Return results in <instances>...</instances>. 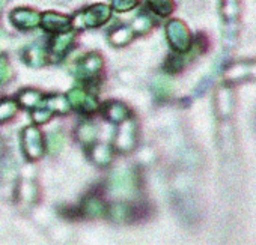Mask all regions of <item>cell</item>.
Returning a JSON list of instances; mask_svg holds the SVG:
<instances>
[{"label":"cell","instance_id":"obj_1","mask_svg":"<svg viewBox=\"0 0 256 245\" xmlns=\"http://www.w3.org/2000/svg\"><path fill=\"white\" fill-rule=\"evenodd\" d=\"M110 18V8L107 5H95L89 9L77 14L72 18V26L76 29H84V27H96L104 24Z\"/></svg>","mask_w":256,"mask_h":245},{"label":"cell","instance_id":"obj_2","mask_svg":"<svg viewBox=\"0 0 256 245\" xmlns=\"http://www.w3.org/2000/svg\"><path fill=\"white\" fill-rule=\"evenodd\" d=\"M138 143V125L133 119H126L124 122H120V127L114 136L113 140V146L119 151V152H130L134 149Z\"/></svg>","mask_w":256,"mask_h":245},{"label":"cell","instance_id":"obj_3","mask_svg":"<svg viewBox=\"0 0 256 245\" xmlns=\"http://www.w3.org/2000/svg\"><path fill=\"white\" fill-rule=\"evenodd\" d=\"M166 33H168V39H169L174 50L184 53L190 48V45H192L190 32L182 21L172 20L166 27Z\"/></svg>","mask_w":256,"mask_h":245},{"label":"cell","instance_id":"obj_4","mask_svg":"<svg viewBox=\"0 0 256 245\" xmlns=\"http://www.w3.org/2000/svg\"><path fill=\"white\" fill-rule=\"evenodd\" d=\"M23 151L29 160H38L44 154V140L38 128L29 127L23 131Z\"/></svg>","mask_w":256,"mask_h":245},{"label":"cell","instance_id":"obj_5","mask_svg":"<svg viewBox=\"0 0 256 245\" xmlns=\"http://www.w3.org/2000/svg\"><path fill=\"white\" fill-rule=\"evenodd\" d=\"M66 99H68L71 107L80 108L84 113H94L96 110V107H98L96 99L94 96L88 95L83 89H78V87L71 89L68 96H66Z\"/></svg>","mask_w":256,"mask_h":245},{"label":"cell","instance_id":"obj_6","mask_svg":"<svg viewBox=\"0 0 256 245\" xmlns=\"http://www.w3.org/2000/svg\"><path fill=\"white\" fill-rule=\"evenodd\" d=\"M41 24L47 32L64 33V32H68V29L71 26V18L66 15L56 14V12H46L41 17Z\"/></svg>","mask_w":256,"mask_h":245},{"label":"cell","instance_id":"obj_7","mask_svg":"<svg viewBox=\"0 0 256 245\" xmlns=\"http://www.w3.org/2000/svg\"><path fill=\"white\" fill-rule=\"evenodd\" d=\"M11 21L20 29H34L41 23V15L32 9L18 8L11 12Z\"/></svg>","mask_w":256,"mask_h":245},{"label":"cell","instance_id":"obj_8","mask_svg":"<svg viewBox=\"0 0 256 245\" xmlns=\"http://www.w3.org/2000/svg\"><path fill=\"white\" fill-rule=\"evenodd\" d=\"M102 68V59L96 53H89L86 57H83L77 65V74L83 78H90L100 72Z\"/></svg>","mask_w":256,"mask_h":245},{"label":"cell","instance_id":"obj_9","mask_svg":"<svg viewBox=\"0 0 256 245\" xmlns=\"http://www.w3.org/2000/svg\"><path fill=\"white\" fill-rule=\"evenodd\" d=\"M102 114L107 120L114 122V124H120V122L130 117V110H128L125 104L119 101H108L102 107Z\"/></svg>","mask_w":256,"mask_h":245},{"label":"cell","instance_id":"obj_10","mask_svg":"<svg viewBox=\"0 0 256 245\" xmlns=\"http://www.w3.org/2000/svg\"><path fill=\"white\" fill-rule=\"evenodd\" d=\"M110 187H112V191L116 193L118 196H128V193H132L134 188L133 176L128 172H118L113 175Z\"/></svg>","mask_w":256,"mask_h":245},{"label":"cell","instance_id":"obj_11","mask_svg":"<svg viewBox=\"0 0 256 245\" xmlns=\"http://www.w3.org/2000/svg\"><path fill=\"white\" fill-rule=\"evenodd\" d=\"M23 59H24V62H26L29 66L40 68V66L46 65V62H47V53H46V50H44L41 45L34 44V45H29V47L24 50Z\"/></svg>","mask_w":256,"mask_h":245},{"label":"cell","instance_id":"obj_12","mask_svg":"<svg viewBox=\"0 0 256 245\" xmlns=\"http://www.w3.org/2000/svg\"><path fill=\"white\" fill-rule=\"evenodd\" d=\"M106 211H107L106 203L96 196H89L82 203V214L88 217H102Z\"/></svg>","mask_w":256,"mask_h":245},{"label":"cell","instance_id":"obj_13","mask_svg":"<svg viewBox=\"0 0 256 245\" xmlns=\"http://www.w3.org/2000/svg\"><path fill=\"white\" fill-rule=\"evenodd\" d=\"M72 41H74V33L71 32L58 33V36H54L52 41V53L56 56H64L71 47Z\"/></svg>","mask_w":256,"mask_h":245},{"label":"cell","instance_id":"obj_14","mask_svg":"<svg viewBox=\"0 0 256 245\" xmlns=\"http://www.w3.org/2000/svg\"><path fill=\"white\" fill-rule=\"evenodd\" d=\"M76 136L83 146H92L96 139V128L89 122H82L76 130Z\"/></svg>","mask_w":256,"mask_h":245},{"label":"cell","instance_id":"obj_15","mask_svg":"<svg viewBox=\"0 0 256 245\" xmlns=\"http://www.w3.org/2000/svg\"><path fill=\"white\" fill-rule=\"evenodd\" d=\"M89 157L95 164L104 167V166L110 164V161H112V151L107 145H92V148L89 151Z\"/></svg>","mask_w":256,"mask_h":245},{"label":"cell","instance_id":"obj_16","mask_svg":"<svg viewBox=\"0 0 256 245\" xmlns=\"http://www.w3.org/2000/svg\"><path fill=\"white\" fill-rule=\"evenodd\" d=\"M42 101H44L42 95L38 90H34V89L23 90L18 95V104L22 107H24V108H36Z\"/></svg>","mask_w":256,"mask_h":245},{"label":"cell","instance_id":"obj_17","mask_svg":"<svg viewBox=\"0 0 256 245\" xmlns=\"http://www.w3.org/2000/svg\"><path fill=\"white\" fill-rule=\"evenodd\" d=\"M133 39V30L128 27H116L112 33H110V42L114 47H122L126 45Z\"/></svg>","mask_w":256,"mask_h":245},{"label":"cell","instance_id":"obj_18","mask_svg":"<svg viewBox=\"0 0 256 245\" xmlns=\"http://www.w3.org/2000/svg\"><path fill=\"white\" fill-rule=\"evenodd\" d=\"M108 215H110V218L113 221L122 223V221H126L128 218L132 217V208L128 205H125V203H116V205L110 206Z\"/></svg>","mask_w":256,"mask_h":245},{"label":"cell","instance_id":"obj_19","mask_svg":"<svg viewBox=\"0 0 256 245\" xmlns=\"http://www.w3.org/2000/svg\"><path fill=\"white\" fill-rule=\"evenodd\" d=\"M65 145V136L60 131H54L47 137V151L50 155H58Z\"/></svg>","mask_w":256,"mask_h":245},{"label":"cell","instance_id":"obj_20","mask_svg":"<svg viewBox=\"0 0 256 245\" xmlns=\"http://www.w3.org/2000/svg\"><path fill=\"white\" fill-rule=\"evenodd\" d=\"M46 104L47 107L53 111V113H68L71 105L68 102V99L65 96H60V95H56V96H50L46 99Z\"/></svg>","mask_w":256,"mask_h":245},{"label":"cell","instance_id":"obj_21","mask_svg":"<svg viewBox=\"0 0 256 245\" xmlns=\"http://www.w3.org/2000/svg\"><path fill=\"white\" fill-rule=\"evenodd\" d=\"M148 5L156 14H158L162 17H166L174 11L172 0H148Z\"/></svg>","mask_w":256,"mask_h":245},{"label":"cell","instance_id":"obj_22","mask_svg":"<svg viewBox=\"0 0 256 245\" xmlns=\"http://www.w3.org/2000/svg\"><path fill=\"white\" fill-rule=\"evenodd\" d=\"M18 110V104L14 99H2L0 101V122L11 119Z\"/></svg>","mask_w":256,"mask_h":245},{"label":"cell","instance_id":"obj_23","mask_svg":"<svg viewBox=\"0 0 256 245\" xmlns=\"http://www.w3.org/2000/svg\"><path fill=\"white\" fill-rule=\"evenodd\" d=\"M18 197H20L23 202H26V203L34 202L35 197H36V188H35V185L30 184V182H23V184L18 187Z\"/></svg>","mask_w":256,"mask_h":245},{"label":"cell","instance_id":"obj_24","mask_svg":"<svg viewBox=\"0 0 256 245\" xmlns=\"http://www.w3.org/2000/svg\"><path fill=\"white\" fill-rule=\"evenodd\" d=\"M151 26H152L151 18L146 14H140V15L136 17V20L133 23V30L139 32V33H145V32H148L151 29Z\"/></svg>","mask_w":256,"mask_h":245},{"label":"cell","instance_id":"obj_25","mask_svg":"<svg viewBox=\"0 0 256 245\" xmlns=\"http://www.w3.org/2000/svg\"><path fill=\"white\" fill-rule=\"evenodd\" d=\"M54 113L47 107V108H34V111H32V119H34V122L35 124H46V122H48L50 120V117L53 116Z\"/></svg>","mask_w":256,"mask_h":245},{"label":"cell","instance_id":"obj_26","mask_svg":"<svg viewBox=\"0 0 256 245\" xmlns=\"http://www.w3.org/2000/svg\"><path fill=\"white\" fill-rule=\"evenodd\" d=\"M154 90L158 96H168L172 92V84L166 78H156Z\"/></svg>","mask_w":256,"mask_h":245},{"label":"cell","instance_id":"obj_27","mask_svg":"<svg viewBox=\"0 0 256 245\" xmlns=\"http://www.w3.org/2000/svg\"><path fill=\"white\" fill-rule=\"evenodd\" d=\"M139 0H112V8L119 12H126L138 5Z\"/></svg>","mask_w":256,"mask_h":245},{"label":"cell","instance_id":"obj_28","mask_svg":"<svg viewBox=\"0 0 256 245\" xmlns=\"http://www.w3.org/2000/svg\"><path fill=\"white\" fill-rule=\"evenodd\" d=\"M12 77V69L8 65L6 59L0 56V84H5L11 80Z\"/></svg>","mask_w":256,"mask_h":245},{"label":"cell","instance_id":"obj_29","mask_svg":"<svg viewBox=\"0 0 256 245\" xmlns=\"http://www.w3.org/2000/svg\"><path fill=\"white\" fill-rule=\"evenodd\" d=\"M8 45H10V39L6 36V33L0 32V50H5Z\"/></svg>","mask_w":256,"mask_h":245},{"label":"cell","instance_id":"obj_30","mask_svg":"<svg viewBox=\"0 0 256 245\" xmlns=\"http://www.w3.org/2000/svg\"><path fill=\"white\" fill-rule=\"evenodd\" d=\"M5 5H6V0H0V9H2Z\"/></svg>","mask_w":256,"mask_h":245}]
</instances>
